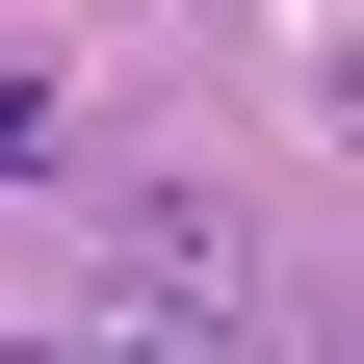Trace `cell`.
I'll list each match as a JSON object with an SVG mask.
<instances>
[{"label": "cell", "instance_id": "7a4b0ae2", "mask_svg": "<svg viewBox=\"0 0 364 364\" xmlns=\"http://www.w3.org/2000/svg\"><path fill=\"white\" fill-rule=\"evenodd\" d=\"M53 182H78V78H53V53H0V208H53Z\"/></svg>", "mask_w": 364, "mask_h": 364}, {"label": "cell", "instance_id": "6da1fadb", "mask_svg": "<svg viewBox=\"0 0 364 364\" xmlns=\"http://www.w3.org/2000/svg\"><path fill=\"white\" fill-rule=\"evenodd\" d=\"M78 208V364H260V260H235V208L182 156H105V182H53Z\"/></svg>", "mask_w": 364, "mask_h": 364}, {"label": "cell", "instance_id": "3957f363", "mask_svg": "<svg viewBox=\"0 0 364 364\" xmlns=\"http://www.w3.org/2000/svg\"><path fill=\"white\" fill-rule=\"evenodd\" d=\"M0 364H78V312H53V287H26V312H0Z\"/></svg>", "mask_w": 364, "mask_h": 364}]
</instances>
